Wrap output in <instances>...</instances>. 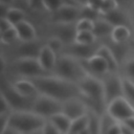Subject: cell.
Masks as SVG:
<instances>
[{"instance_id":"obj_1","label":"cell","mask_w":134,"mask_h":134,"mask_svg":"<svg viewBox=\"0 0 134 134\" xmlns=\"http://www.w3.org/2000/svg\"><path fill=\"white\" fill-rule=\"evenodd\" d=\"M29 80H31L36 85L40 94L50 96L62 103L67 99L81 96L77 84L66 81L54 74H45Z\"/></svg>"},{"instance_id":"obj_2","label":"cell","mask_w":134,"mask_h":134,"mask_svg":"<svg viewBox=\"0 0 134 134\" xmlns=\"http://www.w3.org/2000/svg\"><path fill=\"white\" fill-rule=\"evenodd\" d=\"M77 86L88 110L103 115L106 112V102L102 79L87 74L77 83Z\"/></svg>"},{"instance_id":"obj_3","label":"cell","mask_w":134,"mask_h":134,"mask_svg":"<svg viewBox=\"0 0 134 134\" xmlns=\"http://www.w3.org/2000/svg\"><path fill=\"white\" fill-rule=\"evenodd\" d=\"M52 74L77 84L88 73L85 70L81 60L64 53L58 57V62Z\"/></svg>"},{"instance_id":"obj_4","label":"cell","mask_w":134,"mask_h":134,"mask_svg":"<svg viewBox=\"0 0 134 134\" xmlns=\"http://www.w3.org/2000/svg\"><path fill=\"white\" fill-rule=\"evenodd\" d=\"M46 119L32 111H14L9 116L8 126L19 133L31 134L42 130Z\"/></svg>"},{"instance_id":"obj_5","label":"cell","mask_w":134,"mask_h":134,"mask_svg":"<svg viewBox=\"0 0 134 134\" xmlns=\"http://www.w3.org/2000/svg\"><path fill=\"white\" fill-rule=\"evenodd\" d=\"M1 95L7 100L14 111H31L35 99L27 98L19 94L12 85V82L2 73L1 79Z\"/></svg>"},{"instance_id":"obj_6","label":"cell","mask_w":134,"mask_h":134,"mask_svg":"<svg viewBox=\"0 0 134 134\" xmlns=\"http://www.w3.org/2000/svg\"><path fill=\"white\" fill-rule=\"evenodd\" d=\"M10 69L23 79H34L49 74L43 70L38 59H16L10 64Z\"/></svg>"},{"instance_id":"obj_7","label":"cell","mask_w":134,"mask_h":134,"mask_svg":"<svg viewBox=\"0 0 134 134\" xmlns=\"http://www.w3.org/2000/svg\"><path fill=\"white\" fill-rule=\"evenodd\" d=\"M31 111L47 120L54 114L62 112V102L44 94H39L35 98Z\"/></svg>"},{"instance_id":"obj_8","label":"cell","mask_w":134,"mask_h":134,"mask_svg":"<svg viewBox=\"0 0 134 134\" xmlns=\"http://www.w3.org/2000/svg\"><path fill=\"white\" fill-rule=\"evenodd\" d=\"M106 113L117 122H124L134 115V106H132L124 96L118 97L106 107Z\"/></svg>"},{"instance_id":"obj_9","label":"cell","mask_w":134,"mask_h":134,"mask_svg":"<svg viewBox=\"0 0 134 134\" xmlns=\"http://www.w3.org/2000/svg\"><path fill=\"white\" fill-rule=\"evenodd\" d=\"M103 86H104V93H105V102L106 107L112 100L122 97V77L119 76L116 72H110L104 77H102Z\"/></svg>"},{"instance_id":"obj_10","label":"cell","mask_w":134,"mask_h":134,"mask_svg":"<svg viewBox=\"0 0 134 134\" xmlns=\"http://www.w3.org/2000/svg\"><path fill=\"white\" fill-rule=\"evenodd\" d=\"M82 63H83V66L88 74L94 75L99 79L104 77L105 75H107L108 73L111 72L107 61L96 53L91 55L89 59L82 61Z\"/></svg>"},{"instance_id":"obj_11","label":"cell","mask_w":134,"mask_h":134,"mask_svg":"<svg viewBox=\"0 0 134 134\" xmlns=\"http://www.w3.org/2000/svg\"><path fill=\"white\" fill-rule=\"evenodd\" d=\"M62 113L68 116L71 120L80 118L88 113V107L82 97H73L62 103Z\"/></svg>"},{"instance_id":"obj_12","label":"cell","mask_w":134,"mask_h":134,"mask_svg":"<svg viewBox=\"0 0 134 134\" xmlns=\"http://www.w3.org/2000/svg\"><path fill=\"white\" fill-rule=\"evenodd\" d=\"M81 19V7L63 5L52 13L53 23H76Z\"/></svg>"},{"instance_id":"obj_13","label":"cell","mask_w":134,"mask_h":134,"mask_svg":"<svg viewBox=\"0 0 134 134\" xmlns=\"http://www.w3.org/2000/svg\"><path fill=\"white\" fill-rule=\"evenodd\" d=\"M38 62L45 72L52 74L58 62V54L49 46L44 44L38 55Z\"/></svg>"},{"instance_id":"obj_14","label":"cell","mask_w":134,"mask_h":134,"mask_svg":"<svg viewBox=\"0 0 134 134\" xmlns=\"http://www.w3.org/2000/svg\"><path fill=\"white\" fill-rule=\"evenodd\" d=\"M42 46L38 40L21 42L16 48V59H38Z\"/></svg>"},{"instance_id":"obj_15","label":"cell","mask_w":134,"mask_h":134,"mask_svg":"<svg viewBox=\"0 0 134 134\" xmlns=\"http://www.w3.org/2000/svg\"><path fill=\"white\" fill-rule=\"evenodd\" d=\"M10 82H12V85L15 88V90L24 97L35 99L40 94L36 85L29 79L18 77L17 80H14V81H10Z\"/></svg>"},{"instance_id":"obj_16","label":"cell","mask_w":134,"mask_h":134,"mask_svg":"<svg viewBox=\"0 0 134 134\" xmlns=\"http://www.w3.org/2000/svg\"><path fill=\"white\" fill-rule=\"evenodd\" d=\"M55 37L60 38L64 44H72L76 35L75 23H53Z\"/></svg>"},{"instance_id":"obj_17","label":"cell","mask_w":134,"mask_h":134,"mask_svg":"<svg viewBox=\"0 0 134 134\" xmlns=\"http://www.w3.org/2000/svg\"><path fill=\"white\" fill-rule=\"evenodd\" d=\"M15 27H16V30H17V34H18L19 41H21V42H29V41L37 40L36 29H35L34 25L30 22L24 20L21 23L17 24Z\"/></svg>"},{"instance_id":"obj_18","label":"cell","mask_w":134,"mask_h":134,"mask_svg":"<svg viewBox=\"0 0 134 134\" xmlns=\"http://www.w3.org/2000/svg\"><path fill=\"white\" fill-rule=\"evenodd\" d=\"M49 122H51L61 133L63 134H68L70 132V128H71V122L72 120L66 116L64 113L60 112L54 114L53 116H51L50 118L47 119Z\"/></svg>"},{"instance_id":"obj_19","label":"cell","mask_w":134,"mask_h":134,"mask_svg":"<svg viewBox=\"0 0 134 134\" xmlns=\"http://www.w3.org/2000/svg\"><path fill=\"white\" fill-rule=\"evenodd\" d=\"M96 54L100 55L102 58H104L107 63L109 64V67H110V71L111 72H116L117 69H118V64L119 62L117 61V59L115 58L114 53L112 52V50L110 49L109 46L107 45H100L96 48V51H95Z\"/></svg>"},{"instance_id":"obj_20","label":"cell","mask_w":134,"mask_h":134,"mask_svg":"<svg viewBox=\"0 0 134 134\" xmlns=\"http://www.w3.org/2000/svg\"><path fill=\"white\" fill-rule=\"evenodd\" d=\"M113 26L106 21L104 18H99L97 20L94 21V27H93V34L96 38H103V37H107V36H111L112 30H113Z\"/></svg>"},{"instance_id":"obj_21","label":"cell","mask_w":134,"mask_h":134,"mask_svg":"<svg viewBox=\"0 0 134 134\" xmlns=\"http://www.w3.org/2000/svg\"><path fill=\"white\" fill-rule=\"evenodd\" d=\"M131 37V31L127 25H121V26H116L113 28L112 34L110 36L111 41L116 44H124L129 40Z\"/></svg>"},{"instance_id":"obj_22","label":"cell","mask_w":134,"mask_h":134,"mask_svg":"<svg viewBox=\"0 0 134 134\" xmlns=\"http://www.w3.org/2000/svg\"><path fill=\"white\" fill-rule=\"evenodd\" d=\"M102 18H104L106 21H108L113 27L121 26V25H127V23H128L127 17L125 16V14L119 8H117V9H115V10H113V12L107 14V15L102 16Z\"/></svg>"},{"instance_id":"obj_23","label":"cell","mask_w":134,"mask_h":134,"mask_svg":"<svg viewBox=\"0 0 134 134\" xmlns=\"http://www.w3.org/2000/svg\"><path fill=\"white\" fill-rule=\"evenodd\" d=\"M102 115L88 110V127L87 130L90 134H100Z\"/></svg>"},{"instance_id":"obj_24","label":"cell","mask_w":134,"mask_h":134,"mask_svg":"<svg viewBox=\"0 0 134 134\" xmlns=\"http://www.w3.org/2000/svg\"><path fill=\"white\" fill-rule=\"evenodd\" d=\"M95 40L96 37L94 36L93 31H76L73 43L84 46H92Z\"/></svg>"},{"instance_id":"obj_25","label":"cell","mask_w":134,"mask_h":134,"mask_svg":"<svg viewBox=\"0 0 134 134\" xmlns=\"http://www.w3.org/2000/svg\"><path fill=\"white\" fill-rule=\"evenodd\" d=\"M5 18L12 23V25L16 26L17 24H19V23H21L22 21L25 20V13L21 8L10 6L6 16H5Z\"/></svg>"},{"instance_id":"obj_26","label":"cell","mask_w":134,"mask_h":134,"mask_svg":"<svg viewBox=\"0 0 134 134\" xmlns=\"http://www.w3.org/2000/svg\"><path fill=\"white\" fill-rule=\"evenodd\" d=\"M122 92L124 97L134 106V82L127 77H122Z\"/></svg>"},{"instance_id":"obj_27","label":"cell","mask_w":134,"mask_h":134,"mask_svg":"<svg viewBox=\"0 0 134 134\" xmlns=\"http://www.w3.org/2000/svg\"><path fill=\"white\" fill-rule=\"evenodd\" d=\"M88 127V113L80 118H76L74 120H72L71 122V128H70V132L71 133H81L82 131L86 130Z\"/></svg>"},{"instance_id":"obj_28","label":"cell","mask_w":134,"mask_h":134,"mask_svg":"<svg viewBox=\"0 0 134 134\" xmlns=\"http://www.w3.org/2000/svg\"><path fill=\"white\" fill-rule=\"evenodd\" d=\"M17 40H19V38H18V34L15 26L4 32H1V42L3 44H12Z\"/></svg>"},{"instance_id":"obj_29","label":"cell","mask_w":134,"mask_h":134,"mask_svg":"<svg viewBox=\"0 0 134 134\" xmlns=\"http://www.w3.org/2000/svg\"><path fill=\"white\" fill-rule=\"evenodd\" d=\"M100 17H102V15L98 12L90 8L87 5H83L81 7V18H83V19H89V20L95 21V20L99 19Z\"/></svg>"},{"instance_id":"obj_30","label":"cell","mask_w":134,"mask_h":134,"mask_svg":"<svg viewBox=\"0 0 134 134\" xmlns=\"http://www.w3.org/2000/svg\"><path fill=\"white\" fill-rule=\"evenodd\" d=\"M46 45L49 46L57 54H58V52L62 51V50L64 49V47H65L64 42H63L60 38H58V37H55V36H52L51 38H49V39L47 40V42H46Z\"/></svg>"},{"instance_id":"obj_31","label":"cell","mask_w":134,"mask_h":134,"mask_svg":"<svg viewBox=\"0 0 134 134\" xmlns=\"http://www.w3.org/2000/svg\"><path fill=\"white\" fill-rule=\"evenodd\" d=\"M93 27H94V21L89 19L81 18L75 23L76 31H93Z\"/></svg>"},{"instance_id":"obj_32","label":"cell","mask_w":134,"mask_h":134,"mask_svg":"<svg viewBox=\"0 0 134 134\" xmlns=\"http://www.w3.org/2000/svg\"><path fill=\"white\" fill-rule=\"evenodd\" d=\"M42 1H43L44 9L51 14L57 12L60 7L64 5V0H42Z\"/></svg>"},{"instance_id":"obj_33","label":"cell","mask_w":134,"mask_h":134,"mask_svg":"<svg viewBox=\"0 0 134 134\" xmlns=\"http://www.w3.org/2000/svg\"><path fill=\"white\" fill-rule=\"evenodd\" d=\"M118 6H119V3L116 0H104L99 13L102 16H104V15H107V14L117 9Z\"/></svg>"},{"instance_id":"obj_34","label":"cell","mask_w":134,"mask_h":134,"mask_svg":"<svg viewBox=\"0 0 134 134\" xmlns=\"http://www.w3.org/2000/svg\"><path fill=\"white\" fill-rule=\"evenodd\" d=\"M125 73L127 75L125 77L134 82V58L128 60L125 63Z\"/></svg>"},{"instance_id":"obj_35","label":"cell","mask_w":134,"mask_h":134,"mask_svg":"<svg viewBox=\"0 0 134 134\" xmlns=\"http://www.w3.org/2000/svg\"><path fill=\"white\" fill-rule=\"evenodd\" d=\"M13 112V109L10 108L7 100L1 95L0 96V115L3 114H10Z\"/></svg>"},{"instance_id":"obj_36","label":"cell","mask_w":134,"mask_h":134,"mask_svg":"<svg viewBox=\"0 0 134 134\" xmlns=\"http://www.w3.org/2000/svg\"><path fill=\"white\" fill-rule=\"evenodd\" d=\"M42 134H63V133H61L51 122L46 120L44 127L42 128Z\"/></svg>"},{"instance_id":"obj_37","label":"cell","mask_w":134,"mask_h":134,"mask_svg":"<svg viewBox=\"0 0 134 134\" xmlns=\"http://www.w3.org/2000/svg\"><path fill=\"white\" fill-rule=\"evenodd\" d=\"M103 2H104V0H87V2H86L85 5H87L90 8H92V9H94V10H96V12L99 13L100 7L103 5Z\"/></svg>"},{"instance_id":"obj_38","label":"cell","mask_w":134,"mask_h":134,"mask_svg":"<svg viewBox=\"0 0 134 134\" xmlns=\"http://www.w3.org/2000/svg\"><path fill=\"white\" fill-rule=\"evenodd\" d=\"M27 4L32 9H41L43 7V1L42 0H27Z\"/></svg>"},{"instance_id":"obj_39","label":"cell","mask_w":134,"mask_h":134,"mask_svg":"<svg viewBox=\"0 0 134 134\" xmlns=\"http://www.w3.org/2000/svg\"><path fill=\"white\" fill-rule=\"evenodd\" d=\"M14 27V25H12V23L6 19V18H1V22H0V29L1 32H4L6 30H8L9 28Z\"/></svg>"},{"instance_id":"obj_40","label":"cell","mask_w":134,"mask_h":134,"mask_svg":"<svg viewBox=\"0 0 134 134\" xmlns=\"http://www.w3.org/2000/svg\"><path fill=\"white\" fill-rule=\"evenodd\" d=\"M120 124H124V125H126L128 128H130L131 130H133V131H134V115H133L132 117L128 118L127 120H125L124 122H120Z\"/></svg>"},{"instance_id":"obj_41","label":"cell","mask_w":134,"mask_h":134,"mask_svg":"<svg viewBox=\"0 0 134 134\" xmlns=\"http://www.w3.org/2000/svg\"><path fill=\"white\" fill-rule=\"evenodd\" d=\"M0 134H19V132H17L15 129H13L12 127H7V128H5L4 130H2V131H0Z\"/></svg>"},{"instance_id":"obj_42","label":"cell","mask_w":134,"mask_h":134,"mask_svg":"<svg viewBox=\"0 0 134 134\" xmlns=\"http://www.w3.org/2000/svg\"><path fill=\"white\" fill-rule=\"evenodd\" d=\"M120 124V122H119ZM120 128H121V133L122 134H134V131L131 130L130 128H128L126 125L124 124H120Z\"/></svg>"},{"instance_id":"obj_43","label":"cell","mask_w":134,"mask_h":134,"mask_svg":"<svg viewBox=\"0 0 134 134\" xmlns=\"http://www.w3.org/2000/svg\"><path fill=\"white\" fill-rule=\"evenodd\" d=\"M14 1H15V0H0V3H2V4H5V5H8V6H10V5L14 3Z\"/></svg>"},{"instance_id":"obj_44","label":"cell","mask_w":134,"mask_h":134,"mask_svg":"<svg viewBox=\"0 0 134 134\" xmlns=\"http://www.w3.org/2000/svg\"><path fill=\"white\" fill-rule=\"evenodd\" d=\"M31 134H42V130L37 131V132H34V133H31Z\"/></svg>"},{"instance_id":"obj_45","label":"cell","mask_w":134,"mask_h":134,"mask_svg":"<svg viewBox=\"0 0 134 134\" xmlns=\"http://www.w3.org/2000/svg\"><path fill=\"white\" fill-rule=\"evenodd\" d=\"M116 1H117L118 3H120V2H121V1H124V0H116Z\"/></svg>"},{"instance_id":"obj_46","label":"cell","mask_w":134,"mask_h":134,"mask_svg":"<svg viewBox=\"0 0 134 134\" xmlns=\"http://www.w3.org/2000/svg\"><path fill=\"white\" fill-rule=\"evenodd\" d=\"M68 134H76V133H71V132H69Z\"/></svg>"},{"instance_id":"obj_47","label":"cell","mask_w":134,"mask_h":134,"mask_svg":"<svg viewBox=\"0 0 134 134\" xmlns=\"http://www.w3.org/2000/svg\"><path fill=\"white\" fill-rule=\"evenodd\" d=\"M19 134H26V133H19Z\"/></svg>"}]
</instances>
